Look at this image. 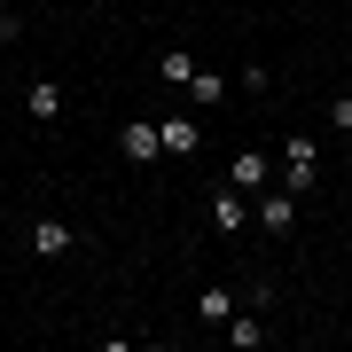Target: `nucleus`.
<instances>
[{
    "label": "nucleus",
    "instance_id": "nucleus-1",
    "mask_svg": "<svg viewBox=\"0 0 352 352\" xmlns=\"http://www.w3.org/2000/svg\"><path fill=\"white\" fill-rule=\"evenodd\" d=\"M314 180H321V149L289 133V157H282V188H289V196L305 204V196H314Z\"/></svg>",
    "mask_w": 352,
    "mask_h": 352
},
{
    "label": "nucleus",
    "instance_id": "nucleus-2",
    "mask_svg": "<svg viewBox=\"0 0 352 352\" xmlns=\"http://www.w3.org/2000/svg\"><path fill=\"white\" fill-rule=\"evenodd\" d=\"M251 219L266 227V235H289V227H298V196H289V188H266V196H251Z\"/></svg>",
    "mask_w": 352,
    "mask_h": 352
},
{
    "label": "nucleus",
    "instance_id": "nucleus-3",
    "mask_svg": "<svg viewBox=\"0 0 352 352\" xmlns=\"http://www.w3.org/2000/svg\"><path fill=\"white\" fill-rule=\"evenodd\" d=\"M118 149H126L133 164H149V157H164V133H157V118H126V126H118Z\"/></svg>",
    "mask_w": 352,
    "mask_h": 352
},
{
    "label": "nucleus",
    "instance_id": "nucleus-4",
    "mask_svg": "<svg viewBox=\"0 0 352 352\" xmlns=\"http://www.w3.org/2000/svg\"><path fill=\"white\" fill-rule=\"evenodd\" d=\"M212 227H219V235H243V227H251V196L219 180V188H212Z\"/></svg>",
    "mask_w": 352,
    "mask_h": 352
},
{
    "label": "nucleus",
    "instance_id": "nucleus-5",
    "mask_svg": "<svg viewBox=\"0 0 352 352\" xmlns=\"http://www.w3.org/2000/svg\"><path fill=\"white\" fill-rule=\"evenodd\" d=\"M71 243H78V227H71V219H55V212H47V219H32V258H63Z\"/></svg>",
    "mask_w": 352,
    "mask_h": 352
},
{
    "label": "nucleus",
    "instance_id": "nucleus-6",
    "mask_svg": "<svg viewBox=\"0 0 352 352\" xmlns=\"http://www.w3.org/2000/svg\"><path fill=\"white\" fill-rule=\"evenodd\" d=\"M227 188L266 196V149H235V157H227Z\"/></svg>",
    "mask_w": 352,
    "mask_h": 352
},
{
    "label": "nucleus",
    "instance_id": "nucleus-7",
    "mask_svg": "<svg viewBox=\"0 0 352 352\" xmlns=\"http://www.w3.org/2000/svg\"><path fill=\"white\" fill-rule=\"evenodd\" d=\"M24 110L39 118V126H55V118H63V87H55V78H32V87H24Z\"/></svg>",
    "mask_w": 352,
    "mask_h": 352
},
{
    "label": "nucleus",
    "instance_id": "nucleus-8",
    "mask_svg": "<svg viewBox=\"0 0 352 352\" xmlns=\"http://www.w3.org/2000/svg\"><path fill=\"white\" fill-rule=\"evenodd\" d=\"M157 133H164V157H196L204 149V126H196V118H164Z\"/></svg>",
    "mask_w": 352,
    "mask_h": 352
},
{
    "label": "nucleus",
    "instance_id": "nucleus-9",
    "mask_svg": "<svg viewBox=\"0 0 352 352\" xmlns=\"http://www.w3.org/2000/svg\"><path fill=\"white\" fill-rule=\"evenodd\" d=\"M196 321H204V329H219V321H235V298H227L219 282H212V289H196Z\"/></svg>",
    "mask_w": 352,
    "mask_h": 352
},
{
    "label": "nucleus",
    "instance_id": "nucleus-10",
    "mask_svg": "<svg viewBox=\"0 0 352 352\" xmlns=\"http://www.w3.org/2000/svg\"><path fill=\"white\" fill-rule=\"evenodd\" d=\"M188 102H196V110H219V102H227V71H196L188 78Z\"/></svg>",
    "mask_w": 352,
    "mask_h": 352
},
{
    "label": "nucleus",
    "instance_id": "nucleus-11",
    "mask_svg": "<svg viewBox=\"0 0 352 352\" xmlns=\"http://www.w3.org/2000/svg\"><path fill=\"white\" fill-rule=\"evenodd\" d=\"M157 78H164V87H188V78H196V55H188V47H164Z\"/></svg>",
    "mask_w": 352,
    "mask_h": 352
},
{
    "label": "nucleus",
    "instance_id": "nucleus-12",
    "mask_svg": "<svg viewBox=\"0 0 352 352\" xmlns=\"http://www.w3.org/2000/svg\"><path fill=\"white\" fill-rule=\"evenodd\" d=\"M227 344H235V352H258L266 329H258V321H227Z\"/></svg>",
    "mask_w": 352,
    "mask_h": 352
},
{
    "label": "nucleus",
    "instance_id": "nucleus-13",
    "mask_svg": "<svg viewBox=\"0 0 352 352\" xmlns=\"http://www.w3.org/2000/svg\"><path fill=\"white\" fill-rule=\"evenodd\" d=\"M329 126H337V133H352V94H337V102H329Z\"/></svg>",
    "mask_w": 352,
    "mask_h": 352
},
{
    "label": "nucleus",
    "instance_id": "nucleus-14",
    "mask_svg": "<svg viewBox=\"0 0 352 352\" xmlns=\"http://www.w3.org/2000/svg\"><path fill=\"white\" fill-rule=\"evenodd\" d=\"M16 47V16H0V55H8Z\"/></svg>",
    "mask_w": 352,
    "mask_h": 352
},
{
    "label": "nucleus",
    "instance_id": "nucleus-15",
    "mask_svg": "<svg viewBox=\"0 0 352 352\" xmlns=\"http://www.w3.org/2000/svg\"><path fill=\"white\" fill-rule=\"evenodd\" d=\"M87 8H110V0H87Z\"/></svg>",
    "mask_w": 352,
    "mask_h": 352
}]
</instances>
